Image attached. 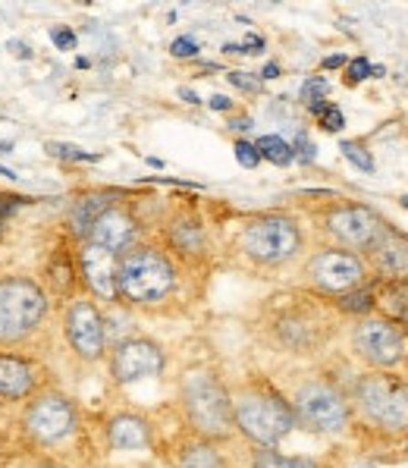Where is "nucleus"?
Wrapping results in <instances>:
<instances>
[{
    "label": "nucleus",
    "mask_w": 408,
    "mask_h": 468,
    "mask_svg": "<svg viewBox=\"0 0 408 468\" xmlns=\"http://www.w3.org/2000/svg\"><path fill=\"white\" fill-rule=\"evenodd\" d=\"M327 91H330V82H327L324 76H311L302 82V91H298V98H302V104H308V111L318 104H324Z\"/></svg>",
    "instance_id": "c85d7f7f"
},
{
    "label": "nucleus",
    "mask_w": 408,
    "mask_h": 468,
    "mask_svg": "<svg viewBox=\"0 0 408 468\" xmlns=\"http://www.w3.org/2000/svg\"><path fill=\"white\" fill-rule=\"evenodd\" d=\"M107 365H110L113 384L129 387L139 384V380L161 378L163 368H167V352H163L161 343L148 340V336H126V340L113 343Z\"/></svg>",
    "instance_id": "f8f14e48"
},
{
    "label": "nucleus",
    "mask_w": 408,
    "mask_h": 468,
    "mask_svg": "<svg viewBox=\"0 0 408 468\" xmlns=\"http://www.w3.org/2000/svg\"><path fill=\"white\" fill-rule=\"evenodd\" d=\"M352 352L371 371H390L408 358V334L392 318H361L352 330Z\"/></svg>",
    "instance_id": "1a4fd4ad"
},
{
    "label": "nucleus",
    "mask_w": 408,
    "mask_h": 468,
    "mask_svg": "<svg viewBox=\"0 0 408 468\" xmlns=\"http://www.w3.org/2000/svg\"><path fill=\"white\" fill-rule=\"evenodd\" d=\"M230 126H233V129H242V133H246V129H252V120H246V117H242V120H233Z\"/></svg>",
    "instance_id": "a18cd8bd"
},
{
    "label": "nucleus",
    "mask_w": 408,
    "mask_h": 468,
    "mask_svg": "<svg viewBox=\"0 0 408 468\" xmlns=\"http://www.w3.org/2000/svg\"><path fill=\"white\" fill-rule=\"evenodd\" d=\"M117 261L120 255L107 251L95 242H78L76 249V271L78 283L85 286L89 299L95 302H117Z\"/></svg>",
    "instance_id": "4468645a"
},
{
    "label": "nucleus",
    "mask_w": 408,
    "mask_h": 468,
    "mask_svg": "<svg viewBox=\"0 0 408 468\" xmlns=\"http://www.w3.org/2000/svg\"><path fill=\"white\" fill-rule=\"evenodd\" d=\"M349 409L386 437L408 434V380L392 371H364L346 393Z\"/></svg>",
    "instance_id": "20e7f679"
},
{
    "label": "nucleus",
    "mask_w": 408,
    "mask_h": 468,
    "mask_svg": "<svg viewBox=\"0 0 408 468\" xmlns=\"http://www.w3.org/2000/svg\"><path fill=\"white\" fill-rule=\"evenodd\" d=\"M371 76V63L364 57H355V60L346 63V85H358Z\"/></svg>",
    "instance_id": "f704fd0d"
},
{
    "label": "nucleus",
    "mask_w": 408,
    "mask_h": 468,
    "mask_svg": "<svg viewBox=\"0 0 408 468\" xmlns=\"http://www.w3.org/2000/svg\"><path fill=\"white\" fill-rule=\"evenodd\" d=\"M340 151H342V157H346L349 164H355L361 173H374V157H371V151L361 145V142H340Z\"/></svg>",
    "instance_id": "cd10ccee"
},
{
    "label": "nucleus",
    "mask_w": 408,
    "mask_h": 468,
    "mask_svg": "<svg viewBox=\"0 0 408 468\" xmlns=\"http://www.w3.org/2000/svg\"><path fill=\"white\" fill-rule=\"evenodd\" d=\"M403 207H405V211H408V196H403Z\"/></svg>",
    "instance_id": "09e8293b"
},
{
    "label": "nucleus",
    "mask_w": 408,
    "mask_h": 468,
    "mask_svg": "<svg viewBox=\"0 0 408 468\" xmlns=\"http://www.w3.org/2000/svg\"><path fill=\"white\" fill-rule=\"evenodd\" d=\"M277 336L286 349L292 352H311L314 346L320 343V330H318V321H311L305 312H289L277 321Z\"/></svg>",
    "instance_id": "412c9836"
},
{
    "label": "nucleus",
    "mask_w": 408,
    "mask_h": 468,
    "mask_svg": "<svg viewBox=\"0 0 408 468\" xmlns=\"http://www.w3.org/2000/svg\"><path fill=\"white\" fill-rule=\"evenodd\" d=\"M51 41H54L57 50H76V45H78L73 28H60V26L51 28Z\"/></svg>",
    "instance_id": "58836bf2"
},
{
    "label": "nucleus",
    "mask_w": 408,
    "mask_h": 468,
    "mask_svg": "<svg viewBox=\"0 0 408 468\" xmlns=\"http://www.w3.org/2000/svg\"><path fill=\"white\" fill-rule=\"evenodd\" d=\"M280 76V67H277V63H267V67L261 69V82H267V79H277Z\"/></svg>",
    "instance_id": "79ce46f5"
},
{
    "label": "nucleus",
    "mask_w": 408,
    "mask_h": 468,
    "mask_svg": "<svg viewBox=\"0 0 408 468\" xmlns=\"http://www.w3.org/2000/svg\"><path fill=\"white\" fill-rule=\"evenodd\" d=\"M173 468H224V452L217 450V443L189 437L176 446Z\"/></svg>",
    "instance_id": "5701e85b"
},
{
    "label": "nucleus",
    "mask_w": 408,
    "mask_h": 468,
    "mask_svg": "<svg viewBox=\"0 0 408 468\" xmlns=\"http://www.w3.org/2000/svg\"><path fill=\"white\" fill-rule=\"evenodd\" d=\"M252 468H320V463L311 456H286L280 450H255Z\"/></svg>",
    "instance_id": "393cba45"
},
{
    "label": "nucleus",
    "mask_w": 408,
    "mask_h": 468,
    "mask_svg": "<svg viewBox=\"0 0 408 468\" xmlns=\"http://www.w3.org/2000/svg\"><path fill=\"white\" fill-rule=\"evenodd\" d=\"M0 176H6V179H16V173H13V170H6V167H0Z\"/></svg>",
    "instance_id": "de8ad7c7"
},
{
    "label": "nucleus",
    "mask_w": 408,
    "mask_h": 468,
    "mask_svg": "<svg viewBox=\"0 0 408 468\" xmlns=\"http://www.w3.org/2000/svg\"><path fill=\"white\" fill-rule=\"evenodd\" d=\"M333 305L340 308L342 314H361V318H371V312L377 308V292L368 290V286H358V290H352V292L336 296Z\"/></svg>",
    "instance_id": "a878e982"
},
{
    "label": "nucleus",
    "mask_w": 408,
    "mask_h": 468,
    "mask_svg": "<svg viewBox=\"0 0 408 468\" xmlns=\"http://www.w3.org/2000/svg\"><path fill=\"white\" fill-rule=\"evenodd\" d=\"M179 98H183L185 104H198V95L192 89H179Z\"/></svg>",
    "instance_id": "37998d69"
},
{
    "label": "nucleus",
    "mask_w": 408,
    "mask_h": 468,
    "mask_svg": "<svg viewBox=\"0 0 408 468\" xmlns=\"http://www.w3.org/2000/svg\"><path fill=\"white\" fill-rule=\"evenodd\" d=\"M292 157H298L302 164H311L314 157H318V148H314V142L308 139L305 133H298L296 142H292Z\"/></svg>",
    "instance_id": "c9c22d12"
},
{
    "label": "nucleus",
    "mask_w": 408,
    "mask_h": 468,
    "mask_svg": "<svg viewBox=\"0 0 408 468\" xmlns=\"http://www.w3.org/2000/svg\"><path fill=\"white\" fill-rule=\"evenodd\" d=\"M179 409L189 424L192 437L220 443L235 434L233 424V393L214 368L195 365L179 378Z\"/></svg>",
    "instance_id": "f257e3e1"
},
{
    "label": "nucleus",
    "mask_w": 408,
    "mask_h": 468,
    "mask_svg": "<svg viewBox=\"0 0 408 468\" xmlns=\"http://www.w3.org/2000/svg\"><path fill=\"white\" fill-rule=\"evenodd\" d=\"M386 229V223L381 220V214L368 205H336L324 214V233L336 242V249L346 251H368Z\"/></svg>",
    "instance_id": "ddd939ff"
},
{
    "label": "nucleus",
    "mask_w": 408,
    "mask_h": 468,
    "mask_svg": "<svg viewBox=\"0 0 408 468\" xmlns=\"http://www.w3.org/2000/svg\"><path fill=\"white\" fill-rule=\"evenodd\" d=\"M51 308V296L38 280L26 273L0 277V346L13 349L41 330Z\"/></svg>",
    "instance_id": "423d86ee"
},
{
    "label": "nucleus",
    "mask_w": 408,
    "mask_h": 468,
    "mask_svg": "<svg viewBox=\"0 0 408 468\" xmlns=\"http://www.w3.org/2000/svg\"><path fill=\"white\" fill-rule=\"evenodd\" d=\"M292 415H296V428H305L311 434L333 437L342 434L352 421V409L349 399L333 380L327 378H308L292 390Z\"/></svg>",
    "instance_id": "0eeeda50"
},
{
    "label": "nucleus",
    "mask_w": 408,
    "mask_h": 468,
    "mask_svg": "<svg viewBox=\"0 0 408 468\" xmlns=\"http://www.w3.org/2000/svg\"><path fill=\"white\" fill-rule=\"evenodd\" d=\"M6 48H10V50H16V54L23 57V60H28V57H32V54H28V48H26V45H13V41H10V45H6Z\"/></svg>",
    "instance_id": "c03bdc74"
},
{
    "label": "nucleus",
    "mask_w": 408,
    "mask_h": 468,
    "mask_svg": "<svg viewBox=\"0 0 408 468\" xmlns=\"http://www.w3.org/2000/svg\"><path fill=\"white\" fill-rule=\"evenodd\" d=\"M261 50H264L261 35H248L242 45H224V54H261Z\"/></svg>",
    "instance_id": "e433bc0d"
},
{
    "label": "nucleus",
    "mask_w": 408,
    "mask_h": 468,
    "mask_svg": "<svg viewBox=\"0 0 408 468\" xmlns=\"http://www.w3.org/2000/svg\"><path fill=\"white\" fill-rule=\"evenodd\" d=\"M179 273L161 246L135 242L117 261V299L135 308H154L176 292Z\"/></svg>",
    "instance_id": "7ed1b4c3"
},
{
    "label": "nucleus",
    "mask_w": 408,
    "mask_h": 468,
    "mask_svg": "<svg viewBox=\"0 0 408 468\" xmlns=\"http://www.w3.org/2000/svg\"><path fill=\"white\" fill-rule=\"evenodd\" d=\"M78 428V409L67 393L41 390L32 399H26V409L19 415V431L26 443L35 450H51L67 443Z\"/></svg>",
    "instance_id": "6e6552de"
},
{
    "label": "nucleus",
    "mask_w": 408,
    "mask_h": 468,
    "mask_svg": "<svg viewBox=\"0 0 408 468\" xmlns=\"http://www.w3.org/2000/svg\"><path fill=\"white\" fill-rule=\"evenodd\" d=\"M233 151H235V161H239L246 170H255L257 164H261V154H257V148L252 145V142L239 139V142H235V148H233Z\"/></svg>",
    "instance_id": "72a5a7b5"
},
{
    "label": "nucleus",
    "mask_w": 408,
    "mask_h": 468,
    "mask_svg": "<svg viewBox=\"0 0 408 468\" xmlns=\"http://www.w3.org/2000/svg\"><path fill=\"white\" fill-rule=\"evenodd\" d=\"M255 148L264 161L277 164V167H289V164L296 161V157H292V145L283 135H261V139L255 142Z\"/></svg>",
    "instance_id": "bb28decb"
},
{
    "label": "nucleus",
    "mask_w": 408,
    "mask_h": 468,
    "mask_svg": "<svg viewBox=\"0 0 408 468\" xmlns=\"http://www.w3.org/2000/svg\"><path fill=\"white\" fill-rule=\"evenodd\" d=\"M239 246L242 258H248L257 268H286L289 261H296L298 251L305 249V233L298 227L296 218L289 214H257V218H248L246 227L239 229Z\"/></svg>",
    "instance_id": "39448f33"
},
{
    "label": "nucleus",
    "mask_w": 408,
    "mask_h": 468,
    "mask_svg": "<svg viewBox=\"0 0 408 468\" xmlns=\"http://www.w3.org/2000/svg\"><path fill=\"white\" fill-rule=\"evenodd\" d=\"M63 334L82 362L95 365L107 356V321L95 299L73 296L63 312Z\"/></svg>",
    "instance_id": "9b49d317"
},
{
    "label": "nucleus",
    "mask_w": 408,
    "mask_h": 468,
    "mask_svg": "<svg viewBox=\"0 0 408 468\" xmlns=\"http://www.w3.org/2000/svg\"><path fill=\"white\" fill-rule=\"evenodd\" d=\"M35 468H67V465H63V463H54V459H41V463L35 465Z\"/></svg>",
    "instance_id": "49530a36"
},
{
    "label": "nucleus",
    "mask_w": 408,
    "mask_h": 468,
    "mask_svg": "<svg viewBox=\"0 0 408 468\" xmlns=\"http://www.w3.org/2000/svg\"><path fill=\"white\" fill-rule=\"evenodd\" d=\"M45 292L57 299H73L76 286H78V271H76V255L67 249H54V255L45 264Z\"/></svg>",
    "instance_id": "aec40b11"
},
{
    "label": "nucleus",
    "mask_w": 408,
    "mask_h": 468,
    "mask_svg": "<svg viewBox=\"0 0 408 468\" xmlns=\"http://www.w3.org/2000/svg\"><path fill=\"white\" fill-rule=\"evenodd\" d=\"M170 54L179 57V60H189V57H198V41L189 38V35H183V38H176L173 45H170Z\"/></svg>",
    "instance_id": "4c0bfd02"
},
{
    "label": "nucleus",
    "mask_w": 408,
    "mask_h": 468,
    "mask_svg": "<svg viewBox=\"0 0 408 468\" xmlns=\"http://www.w3.org/2000/svg\"><path fill=\"white\" fill-rule=\"evenodd\" d=\"M110 198H113L110 192H85V196H78V198L73 201V207H69V214H67L69 236L82 242L85 236H89L91 223H95V220L107 211V207L113 205Z\"/></svg>",
    "instance_id": "4be33fe9"
},
{
    "label": "nucleus",
    "mask_w": 408,
    "mask_h": 468,
    "mask_svg": "<svg viewBox=\"0 0 408 468\" xmlns=\"http://www.w3.org/2000/svg\"><path fill=\"white\" fill-rule=\"evenodd\" d=\"M305 280L308 286H314L324 296H342V292H352L358 286H364L368 280V264L361 255L346 249H318L311 258L305 261Z\"/></svg>",
    "instance_id": "9d476101"
},
{
    "label": "nucleus",
    "mask_w": 408,
    "mask_h": 468,
    "mask_svg": "<svg viewBox=\"0 0 408 468\" xmlns=\"http://www.w3.org/2000/svg\"><path fill=\"white\" fill-rule=\"evenodd\" d=\"M346 57H342V54H333V57H327V60H324V69H340V67H346Z\"/></svg>",
    "instance_id": "a19ab883"
},
{
    "label": "nucleus",
    "mask_w": 408,
    "mask_h": 468,
    "mask_svg": "<svg viewBox=\"0 0 408 468\" xmlns=\"http://www.w3.org/2000/svg\"><path fill=\"white\" fill-rule=\"evenodd\" d=\"M207 104H211V111H233V101L226 98V95H214L211 101H207Z\"/></svg>",
    "instance_id": "ea45409f"
},
{
    "label": "nucleus",
    "mask_w": 408,
    "mask_h": 468,
    "mask_svg": "<svg viewBox=\"0 0 408 468\" xmlns=\"http://www.w3.org/2000/svg\"><path fill=\"white\" fill-rule=\"evenodd\" d=\"M47 154L60 157V161H98V154H85L82 148L76 145H63V142H47Z\"/></svg>",
    "instance_id": "2f4dec72"
},
{
    "label": "nucleus",
    "mask_w": 408,
    "mask_h": 468,
    "mask_svg": "<svg viewBox=\"0 0 408 468\" xmlns=\"http://www.w3.org/2000/svg\"><path fill=\"white\" fill-rule=\"evenodd\" d=\"M85 239L107 249V251H113V255H123V251H129L135 242H139V220H135V214L129 211V207L113 201L101 218L91 223V229H89Z\"/></svg>",
    "instance_id": "dca6fc26"
},
{
    "label": "nucleus",
    "mask_w": 408,
    "mask_h": 468,
    "mask_svg": "<svg viewBox=\"0 0 408 468\" xmlns=\"http://www.w3.org/2000/svg\"><path fill=\"white\" fill-rule=\"evenodd\" d=\"M403 327H405V334H408V314H405V321H403Z\"/></svg>",
    "instance_id": "8fccbe9b"
},
{
    "label": "nucleus",
    "mask_w": 408,
    "mask_h": 468,
    "mask_svg": "<svg viewBox=\"0 0 408 468\" xmlns=\"http://www.w3.org/2000/svg\"><path fill=\"white\" fill-rule=\"evenodd\" d=\"M311 113L320 120V129H327V133H340L342 126H346V117H342V111L336 104H318V107H311Z\"/></svg>",
    "instance_id": "c756f323"
},
{
    "label": "nucleus",
    "mask_w": 408,
    "mask_h": 468,
    "mask_svg": "<svg viewBox=\"0 0 408 468\" xmlns=\"http://www.w3.org/2000/svg\"><path fill=\"white\" fill-rule=\"evenodd\" d=\"M368 261L386 280H408V236L386 227L368 251Z\"/></svg>",
    "instance_id": "f3484780"
},
{
    "label": "nucleus",
    "mask_w": 408,
    "mask_h": 468,
    "mask_svg": "<svg viewBox=\"0 0 408 468\" xmlns=\"http://www.w3.org/2000/svg\"><path fill=\"white\" fill-rule=\"evenodd\" d=\"M233 393V424L255 450H277L296 431L289 399L267 380H248Z\"/></svg>",
    "instance_id": "f03ea898"
},
{
    "label": "nucleus",
    "mask_w": 408,
    "mask_h": 468,
    "mask_svg": "<svg viewBox=\"0 0 408 468\" xmlns=\"http://www.w3.org/2000/svg\"><path fill=\"white\" fill-rule=\"evenodd\" d=\"M226 79H230L233 89L246 91V95H261V91H264L261 76H252V73H242V69H233V73H226Z\"/></svg>",
    "instance_id": "7c9ffc66"
},
{
    "label": "nucleus",
    "mask_w": 408,
    "mask_h": 468,
    "mask_svg": "<svg viewBox=\"0 0 408 468\" xmlns=\"http://www.w3.org/2000/svg\"><path fill=\"white\" fill-rule=\"evenodd\" d=\"M104 437L107 446L117 452L145 450V446H152V421L139 412H117L107 419Z\"/></svg>",
    "instance_id": "a211bd4d"
},
{
    "label": "nucleus",
    "mask_w": 408,
    "mask_h": 468,
    "mask_svg": "<svg viewBox=\"0 0 408 468\" xmlns=\"http://www.w3.org/2000/svg\"><path fill=\"white\" fill-rule=\"evenodd\" d=\"M26 205H28L26 196H10V192H0V229H4V223Z\"/></svg>",
    "instance_id": "473e14b6"
},
{
    "label": "nucleus",
    "mask_w": 408,
    "mask_h": 468,
    "mask_svg": "<svg viewBox=\"0 0 408 468\" xmlns=\"http://www.w3.org/2000/svg\"><path fill=\"white\" fill-rule=\"evenodd\" d=\"M377 305L383 308V318L403 324L408 314V280H386L383 292L377 296Z\"/></svg>",
    "instance_id": "b1692460"
},
{
    "label": "nucleus",
    "mask_w": 408,
    "mask_h": 468,
    "mask_svg": "<svg viewBox=\"0 0 408 468\" xmlns=\"http://www.w3.org/2000/svg\"><path fill=\"white\" fill-rule=\"evenodd\" d=\"M45 380L47 374L35 358H26L19 352H0V399L26 402L45 390Z\"/></svg>",
    "instance_id": "2eb2a0df"
},
{
    "label": "nucleus",
    "mask_w": 408,
    "mask_h": 468,
    "mask_svg": "<svg viewBox=\"0 0 408 468\" xmlns=\"http://www.w3.org/2000/svg\"><path fill=\"white\" fill-rule=\"evenodd\" d=\"M167 246L173 249L179 258H192V261L204 258V251H207L204 223L189 211L176 214V218L167 223Z\"/></svg>",
    "instance_id": "6ab92c4d"
}]
</instances>
